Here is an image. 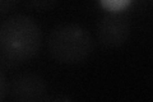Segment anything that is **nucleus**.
<instances>
[{"instance_id":"nucleus-4","label":"nucleus","mask_w":153,"mask_h":102,"mask_svg":"<svg viewBox=\"0 0 153 102\" xmlns=\"http://www.w3.org/2000/svg\"><path fill=\"white\" fill-rule=\"evenodd\" d=\"M130 36V24L120 17H106L98 23V41L106 47L123 46Z\"/></svg>"},{"instance_id":"nucleus-7","label":"nucleus","mask_w":153,"mask_h":102,"mask_svg":"<svg viewBox=\"0 0 153 102\" xmlns=\"http://www.w3.org/2000/svg\"><path fill=\"white\" fill-rule=\"evenodd\" d=\"M19 0H0V14L7 13L9 9H12Z\"/></svg>"},{"instance_id":"nucleus-3","label":"nucleus","mask_w":153,"mask_h":102,"mask_svg":"<svg viewBox=\"0 0 153 102\" xmlns=\"http://www.w3.org/2000/svg\"><path fill=\"white\" fill-rule=\"evenodd\" d=\"M46 83L40 75L27 73L17 77L10 87L13 100L21 102H36L45 98Z\"/></svg>"},{"instance_id":"nucleus-1","label":"nucleus","mask_w":153,"mask_h":102,"mask_svg":"<svg viewBox=\"0 0 153 102\" xmlns=\"http://www.w3.org/2000/svg\"><path fill=\"white\" fill-rule=\"evenodd\" d=\"M41 40L40 28L27 16H13L0 27V46L9 59H31L40 50Z\"/></svg>"},{"instance_id":"nucleus-2","label":"nucleus","mask_w":153,"mask_h":102,"mask_svg":"<svg viewBox=\"0 0 153 102\" xmlns=\"http://www.w3.org/2000/svg\"><path fill=\"white\" fill-rule=\"evenodd\" d=\"M93 48L89 32L76 24H60L54 28L49 38V50L56 61L76 64L85 60Z\"/></svg>"},{"instance_id":"nucleus-8","label":"nucleus","mask_w":153,"mask_h":102,"mask_svg":"<svg viewBox=\"0 0 153 102\" xmlns=\"http://www.w3.org/2000/svg\"><path fill=\"white\" fill-rule=\"evenodd\" d=\"M8 93V83H7V79L1 73H0V101H3L4 98L7 97Z\"/></svg>"},{"instance_id":"nucleus-6","label":"nucleus","mask_w":153,"mask_h":102,"mask_svg":"<svg viewBox=\"0 0 153 102\" xmlns=\"http://www.w3.org/2000/svg\"><path fill=\"white\" fill-rule=\"evenodd\" d=\"M57 0H27V5L36 12H47L55 7Z\"/></svg>"},{"instance_id":"nucleus-5","label":"nucleus","mask_w":153,"mask_h":102,"mask_svg":"<svg viewBox=\"0 0 153 102\" xmlns=\"http://www.w3.org/2000/svg\"><path fill=\"white\" fill-rule=\"evenodd\" d=\"M131 0H100L101 5L106 9V10L111 13H117L120 10H124Z\"/></svg>"}]
</instances>
